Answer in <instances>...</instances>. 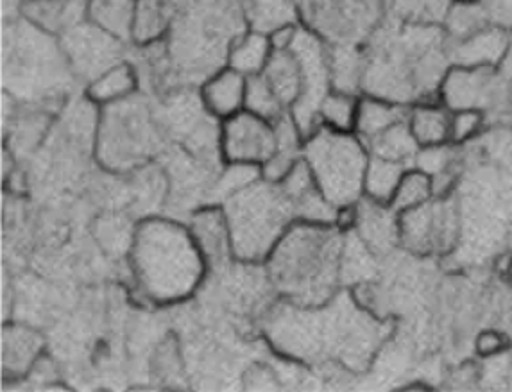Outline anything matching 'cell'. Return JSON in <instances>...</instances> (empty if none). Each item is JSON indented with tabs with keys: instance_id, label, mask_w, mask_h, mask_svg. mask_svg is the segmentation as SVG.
<instances>
[{
	"instance_id": "obj_1",
	"label": "cell",
	"mask_w": 512,
	"mask_h": 392,
	"mask_svg": "<svg viewBox=\"0 0 512 392\" xmlns=\"http://www.w3.org/2000/svg\"><path fill=\"white\" fill-rule=\"evenodd\" d=\"M265 328L274 346L289 357L335 360L351 369L366 366L384 339L382 323L344 296L317 307L285 301Z\"/></svg>"
},
{
	"instance_id": "obj_2",
	"label": "cell",
	"mask_w": 512,
	"mask_h": 392,
	"mask_svg": "<svg viewBox=\"0 0 512 392\" xmlns=\"http://www.w3.org/2000/svg\"><path fill=\"white\" fill-rule=\"evenodd\" d=\"M274 289L303 307L325 305L337 296L344 244L335 224L296 222L267 256Z\"/></svg>"
},
{
	"instance_id": "obj_3",
	"label": "cell",
	"mask_w": 512,
	"mask_h": 392,
	"mask_svg": "<svg viewBox=\"0 0 512 392\" xmlns=\"http://www.w3.org/2000/svg\"><path fill=\"white\" fill-rule=\"evenodd\" d=\"M131 260L138 287L156 303L187 298L196 289L205 267V256L192 231L160 219L138 226Z\"/></svg>"
},
{
	"instance_id": "obj_4",
	"label": "cell",
	"mask_w": 512,
	"mask_h": 392,
	"mask_svg": "<svg viewBox=\"0 0 512 392\" xmlns=\"http://www.w3.org/2000/svg\"><path fill=\"white\" fill-rule=\"evenodd\" d=\"M233 255L258 262L273 253L296 221L289 197L280 183L258 181L224 199Z\"/></svg>"
},
{
	"instance_id": "obj_5",
	"label": "cell",
	"mask_w": 512,
	"mask_h": 392,
	"mask_svg": "<svg viewBox=\"0 0 512 392\" xmlns=\"http://www.w3.org/2000/svg\"><path fill=\"white\" fill-rule=\"evenodd\" d=\"M303 160L317 187L337 208L359 203L364 194L369 151L355 133L317 128L303 144Z\"/></svg>"
},
{
	"instance_id": "obj_6",
	"label": "cell",
	"mask_w": 512,
	"mask_h": 392,
	"mask_svg": "<svg viewBox=\"0 0 512 392\" xmlns=\"http://www.w3.org/2000/svg\"><path fill=\"white\" fill-rule=\"evenodd\" d=\"M289 49L298 61L301 76V94L291 108V115L303 137L307 138L321 128L319 106L333 88L330 51L316 33L301 27H298Z\"/></svg>"
},
{
	"instance_id": "obj_7",
	"label": "cell",
	"mask_w": 512,
	"mask_h": 392,
	"mask_svg": "<svg viewBox=\"0 0 512 392\" xmlns=\"http://www.w3.org/2000/svg\"><path fill=\"white\" fill-rule=\"evenodd\" d=\"M99 137V156L111 169H128L146 158L154 142L151 119L142 104H110Z\"/></svg>"
},
{
	"instance_id": "obj_8",
	"label": "cell",
	"mask_w": 512,
	"mask_h": 392,
	"mask_svg": "<svg viewBox=\"0 0 512 392\" xmlns=\"http://www.w3.org/2000/svg\"><path fill=\"white\" fill-rule=\"evenodd\" d=\"M459 237V215L446 197L400 214V244L416 255L446 253Z\"/></svg>"
},
{
	"instance_id": "obj_9",
	"label": "cell",
	"mask_w": 512,
	"mask_h": 392,
	"mask_svg": "<svg viewBox=\"0 0 512 392\" xmlns=\"http://www.w3.org/2000/svg\"><path fill=\"white\" fill-rule=\"evenodd\" d=\"M504 95V77L498 69L452 65L439 88V101L452 111L477 108L487 113L504 104Z\"/></svg>"
},
{
	"instance_id": "obj_10",
	"label": "cell",
	"mask_w": 512,
	"mask_h": 392,
	"mask_svg": "<svg viewBox=\"0 0 512 392\" xmlns=\"http://www.w3.org/2000/svg\"><path fill=\"white\" fill-rule=\"evenodd\" d=\"M274 122L244 110L224 120L222 153L230 163L264 165L276 153Z\"/></svg>"
},
{
	"instance_id": "obj_11",
	"label": "cell",
	"mask_w": 512,
	"mask_h": 392,
	"mask_svg": "<svg viewBox=\"0 0 512 392\" xmlns=\"http://www.w3.org/2000/svg\"><path fill=\"white\" fill-rule=\"evenodd\" d=\"M285 196L291 201L298 222L310 224H335L337 206H333L317 187L316 179L301 158L294 169L280 181Z\"/></svg>"
},
{
	"instance_id": "obj_12",
	"label": "cell",
	"mask_w": 512,
	"mask_h": 392,
	"mask_svg": "<svg viewBox=\"0 0 512 392\" xmlns=\"http://www.w3.org/2000/svg\"><path fill=\"white\" fill-rule=\"evenodd\" d=\"M511 36L498 27H482L477 33L453 42L452 65L475 69H498L509 51Z\"/></svg>"
},
{
	"instance_id": "obj_13",
	"label": "cell",
	"mask_w": 512,
	"mask_h": 392,
	"mask_svg": "<svg viewBox=\"0 0 512 392\" xmlns=\"http://www.w3.org/2000/svg\"><path fill=\"white\" fill-rule=\"evenodd\" d=\"M248 79L231 67L217 70L208 77L201 90V101L210 115L226 120L246 110Z\"/></svg>"
},
{
	"instance_id": "obj_14",
	"label": "cell",
	"mask_w": 512,
	"mask_h": 392,
	"mask_svg": "<svg viewBox=\"0 0 512 392\" xmlns=\"http://www.w3.org/2000/svg\"><path fill=\"white\" fill-rule=\"evenodd\" d=\"M357 230L364 246L371 251H389L400 242V214L389 205L371 199L357 205Z\"/></svg>"
},
{
	"instance_id": "obj_15",
	"label": "cell",
	"mask_w": 512,
	"mask_h": 392,
	"mask_svg": "<svg viewBox=\"0 0 512 392\" xmlns=\"http://www.w3.org/2000/svg\"><path fill=\"white\" fill-rule=\"evenodd\" d=\"M113 40H115V36L108 35L101 27L95 26L92 31L76 27L70 33L69 45H67L72 63L77 65L83 74L92 72L94 77L101 74L103 70L111 67V63H106V61H111L113 58V54H111Z\"/></svg>"
},
{
	"instance_id": "obj_16",
	"label": "cell",
	"mask_w": 512,
	"mask_h": 392,
	"mask_svg": "<svg viewBox=\"0 0 512 392\" xmlns=\"http://www.w3.org/2000/svg\"><path fill=\"white\" fill-rule=\"evenodd\" d=\"M409 117V106L387 101L376 95L360 97L355 135L367 145Z\"/></svg>"
},
{
	"instance_id": "obj_17",
	"label": "cell",
	"mask_w": 512,
	"mask_h": 392,
	"mask_svg": "<svg viewBox=\"0 0 512 392\" xmlns=\"http://www.w3.org/2000/svg\"><path fill=\"white\" fill-rule=\"evenodd\" d=\"M450 120L452 110L439 99L419 101L409 108L410 131L419 147L450 144Z\"/></svg>"
},
{
	"instance_id": "obj_18",
	"label": "cell",
	"mask_w": 512,
	"mask_h": 392,
	"mask_svg": "<svg viewBox=\"0 0 512 392\" xmlns=\"http://www.w3.org/2000/svg\"><path fill=\"white\" fill-rule=\"evenodd\" d=\"M187 0H137L133 36L137 42L149 43L162 38L172 22L180 17Z\"/></svg>"
},
{
	"instance_id": "obj_19",
	"label": "cell",
	"mask_w": 512,
	"mask_h": 392,
	"mask_svg": "<svg viewBox=\"0 0 512 392\" xmlns=\"http://www.w3.org/2000/svg\"><path fill=\"white\" fill-rule=\"evenodd\" d=\"M273 43L269 35L249 31L239 35L228 49V67L246 77L260 76L273 56Z\"/></svg>"
},
{
	"instance_id": "obj_20",
	"label": "cell",
	"mask_w": 512,
	"mask_h": 392,
	"mask_svg": "<svg viewBox=\"0 0 512 392\" xmlns=\"http://www.w3.org/2000/svg\"><path fill=\"white\" fill-rule=\"evenodd\" d=\"M192 235L203 256L215 264L233 253L224 210H206L197 214L192 221Z\"/></svg>"
},
{
	"instance_id": "obj_21",
	"label": "cell",
	"mask_w": 512,
	"mask_h": 392,
	"mask_svg": "<svg viewBox=\"0 0 512 392\" xmlns=\"http://www.w3.org/2000/svg\"><path fill=\"white\" fill-rule=\"evenodd\" d=\"M242 17L249 27L264 35H273L282 27L296 24V4L294 0H240Z\"/></svg>"
},
{
	"instance_id": "obj_22",
	"label": "cell",
	"mask_w": 512,
	"mask_h": 392,
	"mask_svg": "<svg viewBox=\"0 0 512 392\" xmlns=\"http://www.w3.org/2000/svg\"><path fill=\"white\" fill-rule=\"evenodd\" d=\"M267 85L271 86L278 101L291 111L301 94V76H299L298 61L291 49H274L271 60L262 72Z\"/></svg>"
},
{
	"instance_id": "obj_23",
	"label": "cell",
	"mask_w": 512,
	"mask_h": 392,
	"mask_svg": "<svg viewBox=\"0 0 512 392\" xmlns=\"http://www.w3.org/2000/svg\"><path fill=\"white\" fill-rule=\"evenodd\" d=\"M135 88H137L135 70L128 63L119 61L90 81L88 97L92 103L110 106L131 97L135 94Z\"/></svg>"
},
{
	"instance_id": "obj_24",
	"label": "cell",
	"mask_w": 512,
	"mask_h": 392,
	"mask_svg": "<svg viewBox=\"0 0 512 392\" xmlns=\"http://www.w3.org/2000/svg\"><path fill=\"white\" fill-rule=\"evenodd\" d=\"M407 169L409 165L405 163L393 162V160L369 154L366 176H364V196L380 205H391Z\"/></svg>"
},
{
	"instance_id": "obj_25",
	"label": "cell",
	"mask_w": 512,
	"mask_h": 392,
	"mask_svg": "<svg viewBox=\"0 0 512 392\" xmlns=\"http://www.w3.org/2000/svg\"><path fill=\"white\" fill-rule=\"evenodd\" d=\"M137 0H90L88 15L92 24L115 38H128L135 27Z\"/></svg>"
},
{
	"instance_id": "obj_26",
	"label": "cell",
	"mask_w": 512,
	"mask_h": 392,
	"mask_svg": "<svg viewBox=\"0 0 512 392\" xmlns=\"http://www.w3.org/2000/svg\"><path fill=\"white\" fill-rule=\"evenodd\" d=\"M42 348V341L35 332L27 328H9L2 337V364L13 375L26 373L33 366Z\"/></svg>"
},
{
	"instance_id": "obj_27",
	"label": "cell",
	"mask_w": 512,
	"mask_h": 392,
	"mask_svg": "<svg viewBox=\"0 0 512 392\" xmlns=\"http://www.w3.org/2000/svg\"><path fill=\"white\" fill-rule=\"evenodd\" d=\"M360 97L332 88L319 106V124L339 133H355Z\"/></svg>"
},
{
	"instance_id": "obj_28",
	"label": "cell",
	"mask_w": 512,
	"mask_h": 392,
	"mask_svg": "<svg viewBox=\"0 0 512 392\" xmlns=\"http://www.w3.org/2000/svg\"><path fill=\"white\" fill-rule=\"evenodd\" d=\"M367 151L373 156L410 165L419 151V145L410 131L409 122L403 120L367 145Z\"/></svg>"
},
{
	"instance_id": "obj_29",
	"label": "cell",
	"mask_w": 512,
	"mask_h": 392,
	"mask_svg": "<svg viewBox=\"0 0 512 392\" xmlns=\"http://www.w3.org/2000/svg\"><path fill=\"white\" fill-rule=\"evenodd\" d=\"M434 197H436V190H434L432 178L425 172L409 167L403 174L402 181H400L398 190L389 206L396 214H403V212L427 205Z\"/></svg>"
},
{
	"instance_id": "obj_30",
	"label": "cell",
	"mask_w": 512,
	"mask_h": 392,
	"mask_svg": "<svg viewBox=\"0 0 512 392\" xmlns=\"http://www.w3.org/2000/svg\"><path fill=\"white\" fill-rule=\"evenodd\" d=\"M453 0H393L394 11L405 24L443 26Z\"/></svg>"
},
{
	"instance_id": "obj_31",
	"label": "cell",
	"mask_w": 512,
	"mask_h": 392,
	"mask_svg": "<svg viewBox=\"0 0 512 392\" xmlns=\"http://www.w3.org/2000/svg\"><path fill=\"white\" fill-rule=\"evenodd\" d=\"M486 26V13L480 6V2H475V4H455L453 2L441 27L450 40L457 42V40L477 33Z\"/></svg>"
},
{
	"instance_id": "obj_32",
	"label": "cell",
	"mask_w": 512,
	"mask_h": 392,
	"mask_svg": "<svg viewBox=\"0 0 512 392\" xmlns=\"http://www.w3.org/2000/svg\"><path fill=\"white\" fill-rule=\"evenodd\" d=\"M246 110L255 113V115H260L264 119L271 120V122L280 119L283 113L289 111L278 101V97L274 95L271 86L267 85V81H265L262 74L248 79Z\"/></svg>"
},
{
	"instance_id": "obj_33",
	"label": "cell",
	"mask_w": 512,
	"mask_h": 392,
	"mask_svg": "<svg viewBox=\"0 0 512 392\" xmlns=\"http://www.w3.org/2000/svg\"><path fill=\"white\" fill-rule=\"evenodd\" d=\"M486 128V113L477 108L452 111L450 120V144L466 145L473 142Z\"/></svg>"
},
{
	"instance_id": "obj_34",
	"label": "cell",
	"mask_w": 512,
	"mask_h": 392,
	"mask_svg": "<svg viewBox=\"0 0 512 392\" xmlns=\"http://www.w3.org/2000/svg\"><path fill=\"white\" fill-rule=\"evenodd\" d=\"M453 163H455V154H453L452 144L430 145V147H419L412 167L425 172L430 178H437L444 172L453 171Z\"/></svg>"
},
{
	"instance_id": "obj_35",
	"label": "cell",
	"mask_w": 512,
	"mask_h": 392,
	"mask_svg": "<svg viewBox=\"0 0 512 392\" xmlns=\"http://www.w3.org/2000/svg\"><path fill=\"white\" fill-rule=\"evenodd\" d=\"M256 176H258V169L255 165L231 163L230 169L222 174L221 183H219V194L224 196V199L233 196L242 188L255 183Z\"/></svg>"
},
{
	"instance_id": "obj_36",
	"label": "cell",
	"mask_w": 512,
	"mask_h": 392,
	"mask_svg": "<svg viewBox=\"0 0 512 392\" xmlns=\"http://www.w3.org/2000/svg\"><path fill=\"white\" fill-rule=\"evenodd\" d=\"M473 348L478 357L495 358L511 348V339L502 330L486 328L477 333V337L473 341Z\"/></svg>"
},
{
	"instance_id": "obj_37",
	"label": "cell",
	"mask_w": 512,
	"mask_h": 392,
	"mask_svg": "<svg viewBox=\"0 0 512 392\" xmlns=\"http://www.w3.org/2000/svg\"><path fill=\"white\" fill-rule=\"evenodd\" d=\"M504 273L509 280H512V253L505 258Z\"/></svg>"
},
{
	"instance_id": "obj_38",
	"label": "cell",
	"mask_w": 512,
	"mask_h": 392,
	"mask_svg": "<svg viewBox=\"0 0 512 392\" xmlns=\"http://www.w3.org/2000/svg\"><path fill=\"white\" fill-rule=\"evenodd\" d=\"M455 4H475V2H480V0H453Z\"/></svg>"
}]
</instances>
